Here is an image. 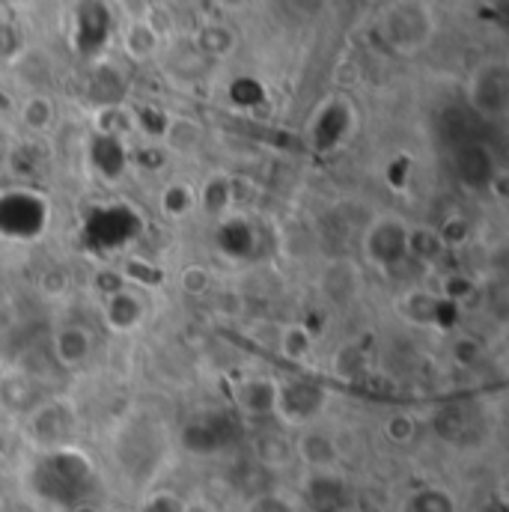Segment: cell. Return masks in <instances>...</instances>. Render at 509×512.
Segmentation results:
<instances>
[{
  "label": "cell",
  "mask_w": 509,
  "mask_h": 512,
  "mask_svg": "<svg viewBox=\"0 0 509 512\" xmlns=\"http://www.w3.org/2000/svg\"><path fill=\"white\" fill-rule=\"evenodd\" d=\"M24 486L42 510L51 512H72L99 498L93 462L72 447L39 453L24 477Z\"/></svg>",
  "instance_id": "6da1fadb"
},
{
  "label": "cell",
  "mask_w": 509,
  "mask_h": 512,
  "mask_svg": "<svg viewBox=\"0 0 509 512\" xmlns=\"http://www.w3.org/2000/svg\"><path fill=\"white\" fill-rule=\"evenodd\" d=\"M382 42L399 57L426 51L438 33V15L429 0H390L379 18Z\"/></svg>",
  "instance_id": "7a4b0ae2"
},
{
  "label": "cell",
  "mask_w": 509,
  "mask_h": 512,
  "mask_svg": "<svg viewBox=\"0 0 509 512\" xmlns=\"http://www.w3.org/2000/svg\"><path fill=\"white\" fill-rule=\"evenodd\" d=\"M468 105L480 120L501 123L509 117V66L504 57H486L468 75Z\"/></svg>",
  "instance_id": "3957f363"
},
{
  "label": "cell",
  "mask_w": 509,
  "mask_h": 512,
  "mask_svg": "<svg viewBox=\"0 0 509 512\" xmlns=\"http://www.w3.org/2000/svg\"><path fill=\"white\" fill-rule=\"evenodd\" d=\"M24 420H27L24 423L27 441L39 453L69 447L72 435H75V426H78L75 408L66 399H42Z\"/></svg>",
  "instance_id": "277c9868"
},
{
  "label": "cell",
  "mask_w": 509,
  "mask_h": 512,
  "mask_svg": "<svg viewBox=\"0 0 509 512\" xmlns=\"http://www.w3.org/2000/svg\"><path fill=\"white\" fill-rule=\"evenodd\" d=\"M239 441V423L221 411H206L197 414L191 420H185V426L179 429V444L185 453L200 456V459H212L227 453L233 444Z\"/></svg>",
  "instance_id": "5b68a950"
},
{
  "label": "cell",
  "mask_w": 509,
  "mask_h": 512,
  "mask_svg": "<svg viewBox=\"0 0 509 512\" xmlns=\"http://www.w3.org/2000/svg\"><path fill=\"white\" fill-rule=\"evenodd\" d=\"M361 254L379 271H393V268L405 265L408 262V224L396 215L376 218L364 230Z\"/></svg>",
  "instance_id": "8992f818"
},
{
  "label": "cell",
  "mask_w": 509,
  "mask_h": 512,
  "mask_svg": "<svg viewBox=\"0 0 509 512\" xmlns=\"http://www.w3.org/2000/svg\"><path fill=\"white\" fill-rule=\"evenodd\" d=\"M325 408V390L313 382H292L280 384L277 393V411L274 417H280L286 426H313L316 417Z\"/></svg>",
  "instance_id": "52a82bcc"
},
{
  "label": "cell",
  "mask_w": 509,
  "mask_h": 512,
  "mask_svg": "<svg viewBox=\"0 0 509 512\" xmlns=\"http://www.w3.org/2000/svg\"><path fill=\"white\" fill-rule=\"evenodd\" d=\"M292 450H295V459L301 465H307L313 474H331V471H337V465L343 459L340 444L334 441V435L319 429L316 423L298 429V435L292 441Z\"/></svg>",
  "instance_id": "ba28073f"
},
{
  "label": "cell",
  "mask_w": 509,
  "mask_h": 512,
  "mask_svg": "<svg viewBox=\"0 0 509 512\" xmlns=\"http://www.w3.org/2000/svg\"><path fill=\"white\" fill-rule=\"evenodd\" d=\"M280 382L274 376H245L233 387V402L245 420H268L277 411Z\"/></svg>",
  "instance_id": "9c48e42d"
},
{
  "label": "cell",
  "mask_w": 509,
  "mask_h": 512,
  "mask_svg": "<svg viewBox=\"0 0 509 512\" xmlns=\"http://www.w3.org/2000/svg\"><path fill=\"white\" fill-rule=\"evenodd\" d=\"M93 355V337L84 325H60L51 334V358L63 370H81Z\"/></svg>",
  "instance_id": "30bf717a"
},
{
  "label": "cell",
  "mask_w": 509,
  "mask_h": 512,
  "mask_svg": "<svg viewBox=\"0 0 509 512\" xmlns=\"http://www.w3.org/2000/svg\"><path fill=\"white\" fill-rule=\"evenodd\" d=\"M304 504H307V512H346L349 510V489L337 477V471L310 474L304 483Z\"/></svg>",
  "instance_id": "8fae6325"
},
{
  "label": "cell",
  "mask_w": 509,
  "mask_h": 512,
  "mask_svg": "<svg viewBox=\"0 0 509 512\" xmlns=\"http://www.w3.org/2000/svg\"><path fill=\"white\" fill-rule=\"evenodd\" d=\"M42 399H45L42 387L33 382V376H27L21 370L0 376V411H6L12 417H27Z\"/></svg>",
  "instance_id": "7c38bea8"
},
{
  "label": "cell",
  "mask_w": 509,
  "mask_h": 512,
  "mask_svg": "<svg viewBox=\"0 0 509 512\" xmlns=\"http://www.w3.org/2000/svg\"><path fill=\"white\" fill-rule=\"evenodd\" d=\"M146 310H143V301L140 295H134L131 289H120L108 298H102V322L108 331L114 334H131L140 328Z\"/></svg>",
  "instance_id": "4fadbf2b"
},
{
  "label": "cell",
  "mask_w": 509,
  "mask_h": 512,
  "mask_svg": "<svg viewBox=\"0 0 509 512\" xmlns=\"http://www.w3.org/2000/svg\"><path fill=\"white\" fill-rule=\"evenodd\" d=\"M191 48L203 60H227V57L236 54L239 36L227 21H203L191 36Z\"/></svg>",
  "instance_id": "5bb4252c"
},
{
  "label": "cell",
  "mask_w": 509,
  "mask_h": 512,
  "mask_svg": "<svg viewBox=\"0 0 509 512\" xmlns=\"http://www.w3.org/2000/svg\"><path fill=\"white\" fill-rule=\"evenodd\" d=\"M120 42H123V51L131 63H149L161 48V30L152 18L126 21Z\"/></svg>",
  "instance_id": "9a60e30c"
},
{
  "label": "cell",
  "mask_w": 509,
  "mask_h": 512,
  "mask_svg": "<svg viewBox=\"0 0 509 512\" xmlns=\"http://www.w3.org/2000/svg\"><path fill=\"white\" fill-rule=\"evenodd\" d=\"M161 143L173 155H194L203 143V126L191 117L173 114L161 126Z\"/></svg>",
  "instance_id": "2e32d148"
},
{
  "label": "cell",
  "mask_w": 509,
  "mask_h": 512,
  "mask_svg": "<svg viewBox=\"0 0 509 512\" xmlns=\"http://www.w3.org/2000/svg\"><path fill=\"white\" fill-rule=\"evenodd\" d=\"M236 203V188L233 176L227 173H212L200 188H197V209H203L209 218H224Z\"/></svg>",
  "instance_id": "e0dca14e"
},
{
  "label": "cell",
  "mask_w": 509,
  "mask_h": 512,
  "mask_svg": "<svg viewBox=\"0 0 509 512\" xmlns=\"http://www.w3.org/2000/svg\"><path fill=\"white\" fill-rule=\"evenodd\" d=\"M447 307V301L438 292H426V289H408L399 298V313L423 328H432L441 322V310Z\"/></svg>",
  "instance_id": "ac0fdd59"
},
{
  "label": "cell",
  "mask_w": 509,
  "mask_h": 512,
  "mask_svg": "<svg viewBox=\"0 0 509 512\" xmlns=\"http://www.w3.org/2000/svg\"><path fill=\"white\" fill-rule=\"evenodd\" d=\"M254 459L265 471H283L295 459L292 438H286L277 429H262L254 438Z\"/></svg>",
  "instance_id": "d6986e66"
},
{
  "label": "cell",
  "mask_w": 509,
  "mask_h": 512,
  "mask_svg": "<svg viewBox=\"0 0 509 512\" xmlns=\"http://www.w3.org/2000/svg\"><path fill=\"white\" fill-rule=\"evenodd\" d=\"M331 370L337 379L343 382H358L370 373V355L361 343H340L334 358H331Z\"/></svg>",
  "instance_id": "ffe728a7"
},
{
  "label": "cell",
  "mask_w": 509,
  "mask_h": 512,
  "mask_svg": "<svg viewBox=\"0 0 509 512\" xmlns=\"http://www.w3.org/2000/svg\"><path fill=\"white\" fill-rule=\"evenodd\" d=\"M194 209H197V188H191L188 182H170L161 191V212L170 221H185Z\"/></svg>",
  "instance_id": "44dd1931"
},
{
  "label": "cell",
  "mask_w": 509,
  "mask_h": 512,
  "mask_svg": "<svg viewBox=\"0 0 509 512\" xmlns=\"http://www.w3.org/2000/svg\"><path fill=\"white\" fill-rule=\"evenodd\" d=\"M399 512H456V501L447 489H438V486H423V489H414L405 501Z\"/></svg>",
  "instance_id": "7402d4cb"
},
{
  "label": "cell",
  "mask_w": 509,
  "mask_h": 512,
  "mask_svg": "<svg viewBox=\"0 0 509 512\" xmlns=\"http://www.w3.org/2000/svg\"><path fill=\"white\" fill-rule=\"evenodd\" d=\"M18 117H21V123L27 131H48V128L54 126V120H57V108H54V102L48 99V96H42V93H33V96H27L24 99V105H21V111H18Z\"/></svg>",
  "instance_id": "603a6c76"
},
{
  "label": "cell",
  "mask_w": 509,
  "mask_h": 512,
  "mask_svg": "<svg viewBox=\"0 0 509 512\" xmlns=\"http://www.w3.org/2000/svg\"><path fill=\"white\" fill-rule=\"evenodd\" d=\"M134 126H137V120H134V114L128 111L126 105H105V108H99V114H96L99 137L126 140L128 134L134 131Z\"/></svg>",
  "instance_id": "cb8c5ba5"
},
{
  "label": "cell",
  "mask_w": 509,
  "mask_h": 512,
  "mask_svg": "<svg viewBox=\"0 0 509 512\" xmlns=\"http://www.w3.org/2000/svg\"><path fill=\"white\" fill-rule=\"evenodd\" d=\"M441 254H444V245H441L435 227H426V224L408 227V259L435 262Z\"/></svg>",
  "instance_id": "d4e9b609"
},
{
  "label": "cell",
  "mask_w": 509,
  "mask_h": 512,
  "mask_svg": "<svg viewBox=\"0 0 509 512\" xmlns=\"http://www.w3.org/2000/svg\"><path fill=\"white\" fill-rule=\"evenodd\" d=\"M280 352H283L289 361H295V364L307 361L310 352H313V331H310L307 325H301V322L286 325V328L280 331Z\"/></svg>",
  "instance_id": "484cf974"
},
{
  "label": "cell",
  "mask_w": 509,
  "mask_h": 512,
  "mask_svg": "<svg viewBox=\"0 0 509 512\" xmlns=\"http://www.w3.org/2000/svg\"><path fill=\"white\" fill-rule=\"evenodd\" d=\"M486 358V343L474 334H456L453 343H450V361L462 370H471L477 367L480 361Z\"/></svg>",
  "instance_id": "4316f807"
},
{
  "label": "cell",
  "mask_w": 509,
  "mask_h": 512,
  "mask_svg": "<svg viewBox=\"0 0 509 512\" xmlns=\"http://www.w3.org/2000/svg\"><path fill=\"white\" fill-rule=\"evenodd\" d=\"M435 233H438L444 251H456V248H462V245L471 239V224H468L462 215H450V218H444V221L435 227Z\"/></svg>",
  "instance_id": "83f0119b"
},
{
  "label": "cell",
  "mask_w": 509,
  "mask_h": 512,
  "mask_svg": "<svg viewBox=\"0 0 509 512\" xmlns=\"http://www.w3.org/2000/svg\"><path fill=\"white\" fill-rule=\"evenodd\" d=\"M438 295H441L447 304H468V301L477 295V283H474L468 274H450V277H444Z\"/></svg>",
  "instance_id": "f1b7e54d"
},
{
  "label": "cell",
  "mask_w": 509,
  "mask_h": 512,
  "mask_svg": "<svg viewBox=\"0 0 509 512\" xmlns=\"http://www.w3.org/2000/svg\"><path fill=\"white\" fill-rule=\"evenodd\" d=\"M414 435H417V423H414V417H408L405 411H396V414H390V417L384 420V438H387L390 444L405 447V444L414 441Z\"/></svg>",
  "instance_id": "f546056e"
},
{
  "label": "cell",
  "mask_w": 509,
  "mask_h": 512,
  "mask_svg": "<svg viewBox=\"0 0 509 512\" xmlns=\"http://www.w3.org/2000/svg\"><path fill=\"white\" fill-rule=\"evenodd\" d=\"M137 512H191V507L176 492H152L149 498H143Z\"/></svg>",
  "instance_id": "4dcf8cb0"
},
{
  "label": "cell",
  "mask_w": 509,
  "mask_h": 512,
  "mask_svg": "<svg viewBox=\"0 0 509 512\" xmlns=\"http://www.w3.org/2000/svg\"><path fill=\"white\" fill-rule=\"evenodd\" d=\"M245 512H298V507L280 492H259L248 501Z\"/></svg>",
  "instance_id": "1f68e13d"
},
{
  "label": "cell",
  "mask_w": 509,
  "mask_h": 512,
  "mask_svg": "<svg viewBox=\"0 0 509 512\" xmlns=\"http://www.w3.org/2000/svg\"><path fill=\"white\" fill-rule=\"evenodd\" d=\"M209 280H212V274H209V268H203V265H185V268L179 271V286H182L188 295H203V292L209 289Z\"/></svg>",
  "instance_id": "d6a6232c"
},
{
  "label": "cell",
  "mask_w": 509,
  "mask_h": 512,
  "mask_svg": "<svg viewBox=\"0 0 509 512\" xmlns=\"http://www.w3.org/2000/svg\"><path fill=\"white\" fill-rule=\"evenodd\" d=\"M42 289H45L48 295H63V292L69 289V274H66L63 268H48V271L42 274Z\"/></svg>",
  "instance_id": "836d02e7"
},
{
  "label": "cell",
  "mask_w": 509,
  "mask_h": 512,
  "mask_svg": "<svg viewBox=\"0 0 509 512\" xmlns=\"http://www.w3.org/2000/svg\"><path fill=\"white\" fill-rule=\"evenodd\" d=\"M120 12L126 21H140V18H149V12L155 9L152 0H117Z\"/></svg>",
  "instance_id": "e575fe53"
},
{
  "label": "cell",
  "mask_w": 509,
  "mask_h": 512,
  "mask_svg": "<svg viewBox=\"0 0 509 512\" xmlns=\"http://www.w3.org/2000/svg\"><path fill=\"white\" fill-rule=\"evenodd\" d=\"M96 289L102 292V298H108V295L126 289V280H123L117 271H99V274H96Z\"/></svg>",
  "instance_id": "d590c367"
},
{
  "label": "cell",
  "mask_w": 509,
  "mask_h": 512,
  "mask_svg": "<svg viewBox=\"0 0 509 512\" xmlns=\"http://www.w3.org/2000/svg\"><path fill=\"white\" fill-rule=\"evenodd\" d=\"M212 3H218L221 9H242L248 0H212Z\"/></svg>",
  "instance_id": "8d00e7d4"
},
{
  "label": "cell",
  "mask_w": 509,
  "mask_h": 512,
  "mask_svg": "<svg viewBox=\"0 0 509 512\" xmlns=\"http://www.w3.org/2000/svg\"><path fill=\"white\" fill-rule=\"evenodd\" d=\"M480 512H507V507H504V501H489V504H483Z\"/></svg>",
  "instance_id": "74e56055"
},
{
  "label": "cell",
  "mask_w": 509,
  "mask_h": 512,
  "mask_svg": "<svg viewBox=\"0 0 509 512\" xmlns=\"http://www.w3.org/2000/svg\"><path fill=\"white\" fill-rule=\"evenodd\" d=\"M72 512H102L99 510V501H90V504H84V507H78V510Z\"/></svg>",
  "instance_id": "f35d334b"
},
{
  "label": "cell",
  "mask_w": 509,
  "mask_h": 512,
  "mask_svg": "<svg viewBox=\"0 0 509 512\" xmlns=\"http://www.w3.org/2000/svg\"><path fill=\"white\" fill-rule=\"evenodd\" d=\"M0 512H3V507H0Z\"/></svg>",
  "instance_id": "ab89813d"
}]
</instances>
